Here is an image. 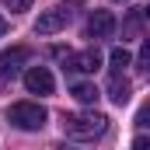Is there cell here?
Listing matches in <instances>:
<instances>
[{
  "label": "cell",
  "instance_id": "obj_15",
  "mask_svg": "<svg viewBox=\"0 0 150 150\" xmlns=\"http://www.w3.org/2000/svg\"><path fill=\"white\" fill-rule=\"evenodd\" d=\"M4 32H7V21H4V18H0V38H4Z\"/></svg>",
  "mask_w": 150,
  "mask_h": 150
},
{
  "label": "cell",
  "instance_id": "obj_13",
  "mask_svg": "<svg viewBox=\"0 0 150 150\" xmlns=\"http://www.w3.org/2000/svg\"><path fill=\"white\" fill-rule=\"evenodd\" d=\"M4 4H7L11 11H28V7H32V0H4Z\"/></svg>",
  "mask_w": 150,
  "mask_h": 150
},
{
  "label": "cell",
  "instance_id": "obj_3",
  "mask_svg": "<svg viewBox=\"0 0 150 150\" xmlns=\"http://www.w3.org/2000/svg\"><path fill=\"white\" fill-rule=\"evenodd\" d=\"M80 7V0H70V4H59V7H52V11H42L35 21V35H56V32H63L70 21H74V11Z\"/></svg>",
  "mask_w": 150,
  "mask_h": 150
},
{
  "label": "cell",
  "instance_id": "obj_11",
  "mask_svg": "<svg viewBox=\"0 0 150 150\" xmlns=\"http://www.w3.org/2000/svg\"><path fill=\"white\" fill-rule=\"evenodd\" d=\"M136 126H140V129H150V101L140 105V112H136Z\"/></svg>",
  "mask_w": 150,
  "mask_h": 150
},
{
  "label": "cell",
  "instance_id": "obj_5",
  "mask_svg": "<svg viewBox=\"0 0 150 150\" xmlns=\"http://www.w3.org/2000/svg\"><path fill=\"white\" fill-rule=\"evenodd\" d=\"M67 70H74V74H94L98 67H101V52L98 49H84V52H70L67 59Z\"/></svg>",
  "mask_w": 150,
  "mask_h": 150
},
{
  "label": "cell",
  "instance_id": "obj_12",
  "mask_svg": "<svg viewBox=\"0 0 150 150\" xmlns=\"http://www.w3.org/2000/svg\"><path fill=\"white\" fill-rule=\"evenodd\" d=\"M140 67H143V70H150V38L143 42V49H140Z\"/></svg>",
  "mask_w": 150,
  "mask_h": 150
},
{
  "label": "cell",
  "instance_id": "obj_4",
  "mask_svg": "<svg viewBox=\"0 0 150 150\" xmlns=\"http://www.w3.org/2000/svg\"><path fill=\"white\" fill-rule=\"evenodd\" d=\"M32 59V52L25 49V45H14V49H4L0 52V77H18L21 74V67Z\"/></svg>",
  "mask_w": 150,
  "mask_h": 150
},
{
  "label": "cell",
  "instance_id": "obj_8",
  "mask_svg": "<svg viewBox=\"0 0 150 150\" xmlns=\"http://www.w3.org/2000/svg\"><path fill=\"white\" fill-rule=\"evenodd\" d=\"M108 98H112L115 105H126L129 101V80L122 77V70H112V77H108Z\"/></svg>",
  "mask_w": 150,
  "mask_h": 150
},
{
  "label": "cell",
  "instance_id": "obj_2",
  "mask_svg": "<svg viewBox=\"0 0 150 150\" xmlns=\"http://www.w3.org/2000/svg\"><path fill=\"white\" fill-rule=\"evenodd\" d=\"M45 119H49V112H45L38 101H18V105L7 108V122H11L14 129H21V133H35V129H42Z\"/></svg>",
  "mask_w": 150,
  "mask_h": 150
},
{
  "label": "cell",
  "instance_id": "obj_1",
  "mask_svg": "<svg viewBox=\"0 0 150 150\" xmlns=\"http://www.w3.org/2000/svg\"><path fill=\"white\" fill-rule=\"evenodd\" d=\"M63 136L70 140H101L108 133V119L101 112H74V115H63Z\"/></svg>",
  "mask_w": 150,
  "mask_h": 150
},
{
  "label": "cell",
  "instance_id": "obj_14",
  "mask_svg": "<svg viewBox=\"0 0 150 150\" xmlns=\"http://www.w3.org/2000/svg\"><path fill=\"white\" fill-rule=\"evenodd\" d=\"M133 147H136V150H150V136H136Z\"/></svg>",
  "mask_w": 150,
  "mask_h": 150
},
{
  "label": "cell",
  "instance_id": "obj_9",
  "mask_svg": "<svg viewBox=\"0 0 150 150\" xmlns=\"http://www.w3.org/2000/svg\"><path fill=\"white\" fill-rule=\"evenodd\" d=\"M70 94H74V98L80 101V105H94V101L101 98L94 84H74V91H70Z\"/></svg>",
  "mask_w": 150,
  "mask_h": 150
},
{
  "label": "cell",
  "instance_id": "obj_6",
  "mask_svg": "<svg viewBox=\"0 0 150 150\" xmlns=\"http://www.w3.org/2000/svg\"><path fill=\"white\" fill-rule=\"evenodd\" d=\"M25 87H28L32 94H52L56 80H52V74H49L45 67H28V70H25Z\"/></svg>",
  "mask_w": 150,
  "mask_h": 150
},
{
  "label": "cell",
  "instance_id": "obj_7",
  "mask_svg": "<svg viewBox=\"0 0 150 150\" xmlns=\"http://www.w3.org/2000/svg\"><path fill=\"white\" fill-rule=\"evenodd\" d=\"M115 32V14L112 11H94L91 21H87V35L91 38H108Z\"/></svg>",
  "mask_w": 150,
  "mask_h": 150
},
{
  "label": "cell",
  "instance_id": "obj_10",
  "mask_svg": "<svg viewBox=\"0 0 150 150\" xmlns=\"http://www.w3.org/2000/svg\"><path fill=\"white\" fill-rule=\"evenodd\" d=\"M108 59H112V70H126L133 56H129V49H122V45H115V49H112V56H108Z\"/></svg>",
  "mask_w": 150,
  "mask_h": 150
}]
</instances>
